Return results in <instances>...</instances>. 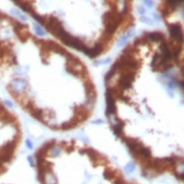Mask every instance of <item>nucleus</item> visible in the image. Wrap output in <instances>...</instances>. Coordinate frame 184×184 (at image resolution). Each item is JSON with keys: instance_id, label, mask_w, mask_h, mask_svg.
Here are the masks:
<instances>
[{"instance_id": "obj_7", "label": "nucleus", "mask_w": 184, "mask_h": 184, "mask_svg": "<svg viewBox=\"0 0 184 184\" xmlns=\"http://www.w3.org/2000/svg\"><path fill=\"white\" fill-rule=\"evenodd\" d=\"M122 131H123V122L122 121H121L118 124L113 125V132H114V134H115L116 136H121V135H122Z\"/></svg>"}, {"instance_id": "obj_15", "label": "nucleus", "mask_w": 184, "mask_h": 184, "mask_svg": "<svg viewBox=\"0 0 184 184\" xmlns=\"http://www.w3.org/2000/svg\"><path fill=\"white\" fill-rule=\"evenodd\" d=\"M104 176H105V178H107V180H113L114 176H115V172L113 171V169H106Z\"/></svg>"}, {"instance_id": "obj_21", "label": "nucleus", "mask_w": 184, "mask_h": 184, "mask_svg": "<svg viewBox=\"0 0 184 184\" xmlns=\"http://www.w3.org/2000/svg\"><path fill=\"white\" fill-rule=\"evenodd\" d=\"M27 161L30 163V166L33 167V166H35V160H34V158L33 156H27Z\"/></svg>"}, {"instance_id": "obj_5", "label": "nucleus", "mask_w": 184, "mask_h": 184, "mask_svg": "<svg viewBox=\"0 0 184 184\" xmlns=\"http://www.w3.org/2000/svg\"><path fill=\"white\" fill-rule=\"evenodd\" d=\"M143 39H149L151 41H163L164 40V35L160 32H150V33H145Z\"/></svg>"}, {"instance_id": "obj_22", "label": "nucleus", "mask_w": 184, "mask_h": 184, "mask_svg": "<svg viewBox=\"0 0 184 184\" xmlns=\"http://www.w3.org/2000/svg\"><path fill=\"white\" fill-rule=\"evenodd\" d=\"M138 12H139V14H140V15H142V16H145V13H147V12H145V7H142V6L138 7Z\"/></svg>"}, {"instance_id": "obj_24", "label": "nucleus", "mask_w": 184, "mask_h": 184, "mask_svg": "<svg viewBox=\"0 0 184 184\" xmlns=\"http://www.w3.org/2000/svg\"><path fill=\"white\" fill-rule=\"evenodd\" d=\"M25 145H26V147L29 149H33V142L31 141L30 139H26V140H25Z\"/></svg>"}, {"instance_id": "obj_1", "label": "nucleus", "mask_w": 184, "mask_h": 184, "mask_svg": "<svg viewBox=\"0 0 184 184\" xmlns=\"http://www.w3.org/2000/svg\"><path fill=\"white\" fill-rule=\"evenodd\" d=\"M29 88V84H27L26 80L22 79V77H17V79H14L12 82L9 83V90L12 91L14 95L16 97H21L25 93V91Z\"/></svg>"}, {"instance_id": "obj_3", "label": "nucleus", "mask_w": 184, "mask_h": 184, "mask_svg": "<svg viewBox=\"0 0 184 184\" xmlns=\"http://www.w3.org/2000/svg\"><path fill=\"white\" fill-rule=\"evenodd\" d=\"M168 31H169V34H171L172 38L177 43L182 44V42H183V33H182L181 26L178 24H169Z\"/></svg>"}, {"instance_id": "obj_14", "label": "nucleus", "mask_w": 184, "mask_h": 184, "mask_svg": "<svg viewBox=\"0 0 184 184\" xmlns=\"http://www.w3.org/2000/svg\"><path fill=\"white\" fill-rule=\"evenodd\" d=\"M74 127L72 125V123L71 122H66L64 123V124L60 125V127L58 128V130H62V131H68V130H72V128Z\"/></svg>"}, {"instance_id": "obj_26", "label": "nucleus", "mask_w": 184, "mask_h": 184, "mask_svg": "<svg viewBox=\"0 0 184 184\" xmlns=\"http://www.w3.org/2000/svg\"><path fill=\"white\" fill-rule=\"evenodd\" d=\"M92 124H94V125H101V124H104V121H101V119H97V121H93V122H92Z\"/></svg>"}, {"instance_id": "obj_4", "label": "nucleus", "mask_w": 184, "mask_h": 184, "mask_svg": "<svg viewBox=\"0 0 184 184\" xmlns=\"http://www.w3.org/2000/svg\"><path fill=\"white\" fill-rule=\"evenodd\" d=\"M102 50H104V47H102L101 44H95V46H93L92 48H88V47H86V49L83 51V53L88 55V56L91 57V58H94V57L99 56V55L102 53Z\"/></svg>"}, {"instance_id": "obj_2", "label": "nucleus", "mask_w": 184, "mask_h": 184, "mask_svg": "<svg viewBox=\"0 0 184 184\" xmlns=\"http://www.w3.org/2000/svg\"><path fill=\"white\" fill-rule=\"evenodd\" d=\"M134 80V72H127L121 76L118 80V85L122 90H126L132 86V82Z\"/></svg>"}, {"instance_id": "obj_6", "label": "nucleus", "mask_w": 184, "mask_h": 184, "mask_svg": "<svg viewBox=\"0 0 184 184\" xmlns=\"http://www.w3.org/2000/svg\"><path fill=\"white\" fill-rule=\"evenodd\" d=\"M42 184H57V177L51 173V172H48V173H44V176H43Z\"/></svg>"}, {"instance_id": "obj_13", "label": "nucleus", "mask_w": 184, "mask_h": 184, "mask_svg": "<svg viewBox=\"0 0 184 184\" xmlns=\"http://www.w3.org/2000/svg\"><path fill=\"white\" fill-rule=\"evenodd\" d=\"M125 173H127V174H131V173H133V172L135 171V164L133 163V161H130L126 166H125L124 168Z\"/></svg>"}, {"instance_id": "obj_23", "label": "nucleus", "mask_w": 184, "mask_h": 184, "mask_svg": "<svg viewBox=\"0 0 184 184\" xmlns=\"http://www.w3.org/2000/svg\"><path fill=\"white\" fill-rule=\"evenodd\" d=\"M143 2H145V6L149 7V8L154 7V1H152V0H143Z\"/></svg>"}, {"instance_id": "obj_9", "label": "nucleus", "mask_w": 184, "mask_h": 184, "mask_svg": "<svg viewBox=\"0 0 184 184\" xmlns=\"http://www.w3.org/2000/svg\"><path fill=\"white\" fill-rule=\"evenodd\" d=\"M183 0H167L166 3L168 6V9H175L178 5H182Z\"/></svg>"}, {"instance_id": "obj_16", "label": "nucleus", "mask_w": 184, "mask_h": 184, "mask_svg": "<svg viewBox=\"0 0 184 184\" xmlns=\"http://www.w3.org/2000/svg\"><path fill=\"white\" fill-rule=\"evenodd\" d=\"M141 22H142V23L147 24V25H154V21H152L151 18H149V17H145V16H142L141 17Z\"/></svg>"}, {"instance_id": "obj_12", "label": "nucleus", "mask_w": 184, "mask_h": 184, "mask_svg": "<svg viewBox=\"0 0 184 184\" xmlns=\"http://www.w3.org/2000/svg\"><path fill=\"white\" fill-rule=\"evenodd\" d=\"M31 115L34 117V118H36L38 121H41V118H42L43 116V112L42 110H40V109H33L32 112H31Z\"/></svg>"}, {"instance_id": "obj_25", "label": "nucleus", "mask_w": 184, "mask_h": 184, "mask_svg": "<svg viewBox=\"0 0 184 184\" xmlns=\"http://www.w3.org/2000/svg\"><path fill=\"white\" fill-rule=\"evenodd\" d=\"M151 16L154 17V21H156V22H160V16H159V15H158V14H156V13H152V14H151Z\"/></svg>"}, {"instance_id": "obj_8", "label": "nucleus", "mask_w": 184, "mask_h": 184, "mask_svg": "<svg viewBox=\"0 0 184 184\" xmlns=\"http://www.w3.org/2000/svg\"><path fill=\"white\" fill-rule=\"evenodd\" d=\"M33 29H34V32L36 33V35L38 36H44L47 34V32L42 29L41 25H39L38 23H34L33 24Z\"/></svg>"}, {"instance_id": "obj_19", "label": "nucleus", "mask_w": 184, "mask_h": 184, "mask_svg": "<svg viewBox=\"0 0 184 184\" xmlns=\"http://www.w3.org/2000/svg\"><path fill=\"white\" fill-rule=\"evenodd\" d=\"M134 34H135L134 26H132V27H130V29H128V31L126 32V34H125V35H126V36L128 38V39H130V38H132V36L134 35Z\"/></svg>"}, {"instance_id": "obj_27", "label": "nucleus", "mask_w": 184, "mask_h": 184, "mask_svg": "<svg viewBox=\"0 0 184 184\" xmlns=\"http://www.w3.org/2000/svg\"><path fill=\"white\" fill-rule=\"evenodd\" d=\"M0 25H1V20H0Z\"/></svg>"}, {"instance_id": "obj_11", "label": "nucleus", "mask_w": 184, "mask_h": 184, "mask_svg": "<svg viewBox=\"0 0 184 184\" xmlns=\"http://www.w3.org/2000/svg\"><path fill=\"white\" fill-rule=\"evenodd\" d=\"M10 13L13 14L14 16H16L17 18H20L21 21H23V22H25V21L27 20V17L25 16V15H23V14L21 13V12H20L18 9H15V8H13V9L10 10Z\"/></svg>"}, {"instance_id": "obj_10", "label": "nucleus", "mask_w": 184, "mask_h": 184, "mask_svg": "<svg viewBox=\"0 0 184 184\" xmlns=\"http://www.w3.org/2000/svg\"><path fill=\"white\" fill-rule=\"evenodd\" d=\"M60 152H62V147L60 145H53V148L48 151V154H50L53 157H57V156L60 154Z\"/></svg>"}, {"instance_id": "obj_17", "label": "nucleus", "mask_w": 184, "mask_h": 184, "mask_svg": "<svg viewBox=\"0 0 184 184\" xmlns=\"http://www.w3.org/2000/svg\"><path fill=\"white\" fill-rule=\"evenodd\" d=\"M127 40H128V38L126 35H123V36H121V39L117 41V46L118 47H123L125 44V43L127 42Z\"/></svg>"}, {"instance_id": "obj_20", "label": "nucleus", "mask_w": 184, "mask_h": 184, "mask_svg": "<svg viewBox=\"0 0 184 184\" xmlns=\"http://www.w3.org/2000/svg\"><path fill=\"white\" fill-rule=\"evenodd\" d=\"M3 105L5 106H7V107H8V108H14V107H15V105H14V102H12L10 101V100H3Z\"/></svg>"}, {"instance_id": "obj_18", "label": "nucleus", "mask_w": 184, "mask_h": 184, "mask_svg": "<svg viewBox=\"0 0 184 184\" xmlns=\"http://www.w3.org/2000/svg\"><path fill=\"white\" fill-rule=\"evenodd\" d=\"M110 62V58H105V59L101 60H95L94 65H106V64H109Z\"/></svg>"}]
</instances>
